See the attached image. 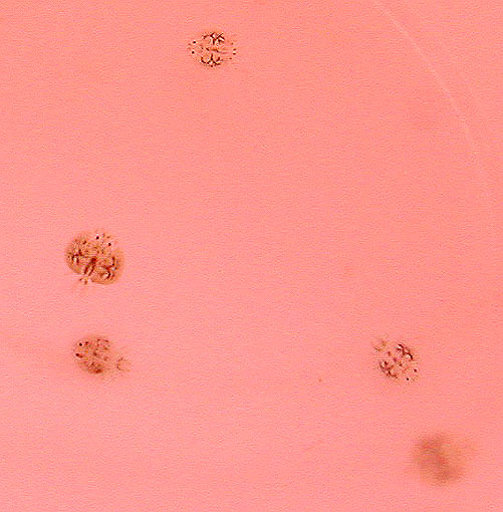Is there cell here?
Instances as JSON below:
<instances>
[{"instance_id":"cell-1","label":"cell","mask_w":503,"mask_h":512,"mask_svg":"<svg viewBox=\"0 0 503 512\" xmlns=\"http://www.w3.org/2000/svg\"><path fill=\"white\" fill-rule=\"evenodd\" d=\"M67 263L79 275L89 276L94 283L110 285L117 281L123 258L115 244L108 239H93L92 234L76 238L67 249Z\"/></svg>"}]
</instances>
